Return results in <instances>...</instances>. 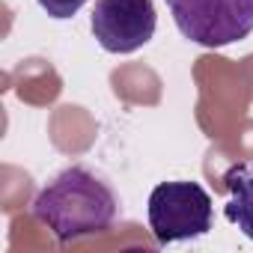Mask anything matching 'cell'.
Listing matches in <instances>:
<instances>
[{
    "instance_id": "1",
    "label": "cell",
    "mask_w": 253,
    "mask_h": 253,
    "mask_svg": "<svg viewBox=\"0 0 253 253\" xmlns=\"http://www.w3.org/2000/svg\"><path fill=\"white\" fill-rule=\"evenodd\" d=\"M119 214V197L104 176L84 164L57 173L33 200V217L45 223L60 244L104 232Z\"/></svg>"
},
{
    "instance_id": "2",
    "label": "cell",
    "mask_w": 253,
    "mask_h": 253,
    "mask_svg": "<svg viewBox=\"0 0 253 253\" xmlns=\"http://www.w3.org/2000/svg\"><path fill=\"white\" fill-rule=\"evenodd\" d=\"M214 223V206L200 182H161L149 194V229L158 244L200 238Z\"/></svg>"
},
{
    "instance_id": "3",
    "label": "cell",
    "mask_w": 253,
    "mask_h": 253,
    "mask_svg": "<svg viewBox=\"0 0 253 253\" xmlns=\"http://www.w3.org/2000/svg\"><path fill=\"white\" fill-rule=\"evenodd\" d=\"M179 33L203 48H226L253 33V0H167Z\"/></svg>"
},
{
    "instance_id": "4",
    "label": "cell",
    "mask_w": 253,
    "mask_h": 253,
    "mask_svg": "<svg viewBox=\"0 0 253 253\" xmlns=\"http://www.w3.org/2000/svg\"><path fill=\"white\" fill-rule=\"evenodd\" d=\"M89 27L95 42L107 54H134L155 36V3L152 0H95Z\"/></svg>"
},
{
    "instance_id": "5",
    "label": "cell",
    "mask_w": 253,
    "mask_h": 253,
    "mask_svg": "<svg viewBox=\"0 0 253 253\" xmlns=\"http://www.w3.org/2000/svg\"><path fill=\"white\" fill-rule=\"evenodd\" d=\"M223 182L229 188V203L223 206V214L232 226H238L253 241V167L235 164Z\"/></svg>"
},
{
    "instance_id": "6",
    "label": "cell",
    "mask_w": 253,
    "mask_h": 253,
    "mask_svg": "<svg viewBox=\"0 0 253 253\" xmlns=\"http://www.w3.org/2000/svg\"><path fill=\"white\" fill-rule=\"evenodd\" d=\"M36 3L51 15V18H72V15H78L81 9H84V3L86 0H36Z\"/></svg>"
}]
</instances>
